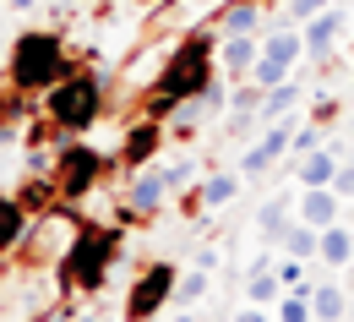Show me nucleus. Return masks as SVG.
Returning a JSON list of instances; mask_svg holds the SVG:
<instances>
[{"label": "nucleus", "mask_w": 354, "mask_h": 322, "mask_svg": "<svg viewBox=\"0 0 354 322\" xmlns=\"http://www.w3.org/2000/svg\"><path fill=\"white\" fill-rule=\"evenodd\" d=\"M213 77H218V28H191V33L169 49V60L158 66V77L147 82L136 115H147V120H175V109L185 98H196Z\"/></svg>", "instance_id": "obj_1"}, {"label": "nucleus", "mask_w": 354, "mask_h": 322, "mask_svg": "<svg viewBox=\"0 0 354 322\" xmlns=\"http://www.w3.org/2000/svg\"><path fill=\"white\" fill-rule=\"evenodd\" d=\"M93 66V55H77L66 44V33L55 28H33V33H17V44L6 55V82L28 98H44L55 82H66L71 71Z\"/></svg>", "instance_id": "obj_2"}, {"label": "nucleus", "mask_w": 354, "mask_h": 322, "mask_svg": "<svg viewBox=\"0 0 354 322\" xmlns=\"http://www.w3.org/2000/svg\"><path fill=\"white\" fill-rule=\"evenodd\" d=\"M126 257V235L115 230V224H98V219H82L71 240H66V251H60V268H55V284H60V295H98L109 274H115V262Z\"/></svg>", "instance_id": "obj_3"}, {"label": "nucleus", "mask_w": 354, "mask_h": 322, "mask_svg": "<svg viewBox=\"0 0 354 322\" xmlns=\"http://www.w3.org/2000/svg\"><path fill=\"white\" fill-rule=\"evenodd\" d=\"M104 104H109V93H104V77L82 66V71H71L66 82H55V88L39 98V109H44L49 120L66 132V137H82L98 126V115H104Z\"/></svg>", "instance_id": "obj_4"}, {"label": "nucleus", "mask_w": 354, "mask_h": 322, "mask_svg": "<svg viewBox=\"0 0 354 322\" xmlns=\"http://www.w3.org/2000/svg\"><path fill=\"white\" fill-rule=\"evenodd\" d=\"M49 175H55L60 202H88L93 191L115 175V159H109V153H98V147H88V142H77V137H66L60 147H55Z\"/></svg>", "instance_id": "obj_5"}, {"label": "nucleus", "mask_w": 354, "mask_h": 322, "mask_svg": "<svg viewBox=\"0 0 354 322\" xmlns=\"http://www.w3.org/2000/svg\"><path fill=\"white\" fill-rule=\"evenodd\" d=\"M175 284H180V268L175 262H147L142 274H136L131 295H126V322H153L169 301H175Z\"/></svg>", "instance_id": "obj_6"}, {"label": "nucleus", "mask_w": 354, "mask_h": 322, "mask_svg": "<svg viewBox=\"0 0 354 322\" xmlns=\"http://www.w3.org/2000/svg\"><path fill=\"white\" fill-rule=\"evenodd\" d=\"M164 137H169V126L164 120H147V115H131L126 120V137H120V147H115V170H147L153 159H158V147H164Z\"/></svg>", "instance_id": "obj_7"}, {"label": "nucleus", "mask_w": 354, "mask_h": 322, "mask_svg": "<svg viewBox=\"0 0 354 322\" xmlns=\"http://www.w3.org/2000/svg\"><path fill=\"white\" fill-rule=\"evenodd\" d=\"M164 197H169V186H164V175H158V164H147V170H131L126 202H120V219H126V224H147V219H158Z\"/></svg>", "instance_id": "obj_8"}, {"label": "nucleus", "mask_w": 354, "mask_h": 322, "mask_svg": "<svg viewBox=\"0 0 354 322\" xmlns=\"http://www.w3.org/2000/svg\"><path fill=\"white\" fill-rule=\"evenodd\" d=\"M344 33H349V11H344V6H327V11H316L306 28H300V39H306V60H310V66H327Z\"/></svg>", "instance_id": "obj_9"}, {"label": "nucleus", "mask_w": 354, "mask_h": 322, "mask_svg": "<svg viewBox=\"0 0 354 322\" xmlns=\"http://www.w3.org/2000/svg\"><path fill=\"white\" fill-rule=\"evenodd\" d=\"M344 197L333 191V186H300V197H295V219L310 224V230H327V224H338L344 219Z\"/></svg>", "instance_id": "obj_10"}, {"label": "nucleus", "mask_w": 354, "mask_h": 322, "mask_svg": "<svg viewBox=\"0 0 354 322\" xmlns=\"http://www.w3.org/2000/svg\"><path fill=\"white\" fill-rule=\"evenodd\" d=\"M257 55H262V39H257V33H218V77L245 82L251 66H257Z\"/></svg>", "instance_id": "obj_11"}, {"label": "nucleus", "mask_w": 354, "mask_h": 322, "mask_svg": "<svg viewBox=\"0 0 354 322\" xmlns=\"http://www.w3.org/2000/svg\"><path fill=\"white\" fill-rule=\"evenodd\" d=\"M17 202L33 213V219H44V213H55L60 208V191H55V175L49 170H28L22 181H17Z\"/></svg>", "instance_id": "obj_12"}, {"label": "nucleus", "mask_w": 354, "mask_h": 322, "mask_svg": "<svg viewBox=\"0 0 354 322\" xmlns=\"http://www.w3.org/2000/svg\"><path fill=\"white\" fill-rule=\"evenodd\" d=\"M316 262H327V268H349L354 262V224L349 219H338V224H327L316 235Z\"/></svg>", "instance_id": "obj_13"}, {"label": "nucleus", "mask_w": 354, "mask_h": 322, "mask_svg": "<svg viewBox=\"0 0 354 322\" xmlns=\"http://www.w3.org/2000/svg\"><path fill=\"white\" fill-rule=\"evenodd\" d=\"M272 17V6H251V0H223L218 6V33H262V22Z\"/></svg>", "instance_id": "obj_14"}, {"label": "nucleus", "mask_w": 354, "mask_h": 322, "mask_svg": "<svg viewBox=\"0 0 354 322\" xmlns=\"http://www.w3.org/2000/svg\"><path fill=\"white\" fill-rule=\"evenodd\" d=\"M28 230H33V213L17 202V191H0V251H17Z\"/></svg>", "instance_id": "obj_15"}, {"label": "nucleus", "mask_w": 354, "mask_h": 322, "mask_svg": "<svg viewBox=\"0 0 354 322\" xmlns=\"http://www.w3.org/2000/svg\"><path fill=\"white\" fill-rule=\"evenodd\" d=\"M306 289H310V317H316V322H349L354 301L338 289V284H316V278H310Z\"/></svg>", "instance_id": "obj_16"}, {"label": "nucleus", "mask_w": 354, "mask_h": 322, "mask_svg": "<svg viewBox=\"0 0 354 322\" xmlns=\"http://www.w3.org/2000/svg\"><path fill=\"white\" fill-rule=\"evenodd\" d=\"M283 170H295V181H300V186H333V175H338V153H333V147H316V153H306V159H289Z\"/></svg>", "instance_id": "obj_17"}, {"label": "nucleus", "mask_w": 354, "mask_h": 322, "mask_svg": "<svg viewBox=\"0 0 354 322\" xmlns=\"http://www.w3.org/2000/svg\"><path fill=\"white\" fill-rule=\"evenodd\" d=\"M262 55L272 60V66H289V71H295V66L306 60V39H300L295 28H272V33L262 39Z\"/></svg>", "instance_id": "obj_18"}, {"label": "nucleus", "mask_w": 354, "mask_h": 322, "mask_svg": "<svg viewBox=\"0 0 354 322\" xmlns=\"http://www.w3.org/2000/svg\"><path fill=\"white\" fill-rule=\"evenodd\" d=\"M22 120H33V115H28V93H17L0 77V142H17Z\"/></svg>", "instance_id": "obj_19"}, {"label": "nucleus", "mask_w": 354, "mask_h": 322, "mask_svg": "<svg viewBox=\"0 0 354 322\" xmlns=\"http://www.w3.org/2000/svg\"><path fill=\"white\" fill-rule=\"evenodd\" d=\"M300 98H306V88H300L295 77H289V82H278V88H267L262 93V109H257V115H262V126H272L278 115H295V109H300Z\"/></svg>", "instance_id": "obj_20"}, {"label": "nucleus", "mask_w": 354, "mask_h": 322, "mask_svg": "<svg viewBox=\"0 0 354 322\" xmlns=\"http://www.w3.org/2000/svg\"><path fill=\"white\" fill-rule=\"evenodd\" d=\"M240 181H245L240 170H207L202 186H196V191H202V208H223V202H234V197H240Z\"/></svg>", "instance_id": "obj_21"}, {"label": "nucleus", "mask_w": 354, "mask_h": 322, "mask_svg": "<svg viewBox=\"0 0 354 322\" xmlns=\"http://www.w3.org/2000/svg\"><path fill=\"white\" fill-rule=\"evenodd\" d=\"M289 224H295V202H289V197H272V202H262V213H257V230H262L272 246L289 235Z\"/></svg>", "instance_id": "obj_22"}, {"label": "nucleus", "mask_w": 354, "mask_h": 322, "mask_svg": "<svg viewBox=\"0 0 354 322\" xmlns=\"http://www.w3.org/2000/svg\"><path fill=\"white\" fill-rule=\"evenodd\" d=\"M310 284V278H306ZM306 284H295V289H283V295H278V306H272V317L278 322H316L310 317V289Z\"/></svg>", "instance_id": "obj_23"}, {"label": "nucleus", "mask_w": 354, "mask_h": 322, "mask_svg": "<svg viewBox=\"0 0 354 322\" xmlns=\"http://www.w3.org/2000/svg\"><path fill=\"white\" fill-rule=\"evenodd\" d=\"M278 295H283L278 268H272V274H245V301H251V306H278Z\"/></svg>", "instance_id": "obj_24"}, {"label": "nucleus", "mask_w": 354, "mask_h": 322, "mask_svg": "<svg viewBox=\"0 0 354 322\" xmlns=\"http://www.w3.org/2000/svg\"><path fill=\"white\" fill-rule=\"evenodd\" d=\"M316 235H322V230H310V224H300V219H295V224H289V235H283L278 246H283L289 257H300V262H310V257H316Z\"/></svg>", "instance_id": "obj_25"}, {"label": "nucleus", "mask_w": 354, "mask_h": 322, "mask_svg": "<svg viewBox=\"0 0 354 322\" xmlns=\"http://www.w3.org/2000/svg\"><path fill=\"white\" fill-rule=\"evenodd\" d=\"M207 268H185V274H180V284H175V301L180 306H196V301H207Z\"/></svg>", "instance_id": "obj_26"}, {"label": "nucleus", "mask_w": 354, "mask_h": 322, "mask_svg": "<svg viewBox=\"0 0 354 322\" xmlns=\"http://www.w3.org/2000/svg\"><path fill=\"white\" fill-rule=\"evenodd\" d=\"M289 77H295V71H289V66H272L267 55H257V66H251V82H257V88H278V82H289Z\"/></svg>", "instance_id": "obj_27"}, {"label": "nucleus", "mask_w": 354, "mask_h": 322, "mask_svg": "<svg viewBox=\"0 0 354 322\" xmlns=\"http://www.w3.org/2000/svg\"><path fill=\"white\" fill-rule=\"evenodd\" d=\"M158 175H164V186H169V191H185V186H191V175H196V164H191V159H175V164H158Z\"/></svg>", "instance_id": "obj_28"}, {"label": "nucleus", "mask_w": 354, "mask_h": 322, "mask_svg": "<svg viewBox=\"0 0 354 322\" xmlns=\"http://www.w3.org/2000/svg\"><path fill=\"white\" fill-rule=\"evenodd\" d=\"M333 191H338L344 202H354V153H349V159H338V175H333Z\"/></svg>", "instance_id": "obj_29"}, {"label": "nucleus", "mask_w": 354, "mask_h": 322, "mask_svg": "<svg viewBox=\"0 0 354 322\" xmlns=\"http://www.w3.org/2000/svg\"><path fill=\"white\" fill-rule=\"evenodd\" d=\"M327 6H333V0H283V11H289L295 22H310V17H316V11H327Z\"/></svg>", "instance_id": "obj_30"}, {"label": "nucleus", "mask_w": 354, "mask_h": 322, "mask_svg": "<svg viewBox=\"0 0 354 322\" xmlns=\"http://www.w3.org/2000/svg\"><path fill=\"white\" fill-rule=\"evenodd\" d=\"M278 278H283V289L306 284V262H300V257H278Z\"/></svg>", "instance_id": "obj_31"}, {"label": "nucleus", "mask_w": 354, "mask_h": 322, "mask_svg": "<svg viewBox=\"0 0 354 322\" xmlns=\"http://www.w3.org/2000/svg\"><path fill=\"white\" fill-rule=\"evenodd\" d=\"M333 115H338V98H333V93H322V98L310 104L306 120H316V126H333Z\"/></svg>", "instance_id": "obj_32"}, {"label": "nucleus", "mask_w": 354, "mask_h": 322, "mask_svg": "<svg viewBox=\"0 0 354 322\" xmlns=\"http://www.w3.org/2000/svg\"><path fill=\"white\" fill-rule=\"evenodd\" d=\"M234 322H278V317H272V306H251V301H245V306L234 312Z\"/></svg>", "instance_id": "obj_33"}, {"label": "nucleus", "mask_w": 354, "mask_h": 322, "mask_svg": "<svg viewBox=\"0 0 354 322\" xmlns=\"http://www.w3.org/2000/svg\"><path fill=\"white\" fill-rule=\"evenodd\" d=\"M223 257L218 251H213V246H202V251H196V257H191V268H207V274H213V268H218Z\"/></svg>", "instance_id": "obj_34"}, {"label": "nucleus", "mask_w": 354, "mask_h": 322, "mask_svg": "<svg viewBox=\"0 0 354 322\" xmlns=\"http://www.w3.org/2000/svg\"><path fill=\"white\" fill-rule=\"evenodd\" d=\"M71 322H104V317H98V312H82V317H71Z\"/></svg>", "instance_id": "obj_35"}, {"label": "nucleus", "mask_w": 354, "mask_h": 322, "mask_svg": "<svg viewBox=\"0 0 354 322\" xmlns=\"http://www.w3.org/2000/svg\"><path fill=\"white\" fill-rule=\"evenodd\" d=\"M175 322H196V317H191V312H180V317H175Z\"/></svg>", "instance_id": "obj_36"}, {"label": "nucleus", "mask_w": 354, "mask_h": 322, "mask_svg": "<svg viewBox=\"0 0 354 322\" xmlns=\"http://www.w3.org/2000/svg\"><path fill=\"white\" fill-rule=\"evenodd\" d=\"M136 6H164V0H136Z\"/></svg>", "instance_id": "obj_37"}, {"label": "nucleus", "mask_w": 354, "mask_h": 322, "mask_svg": "<svg viewBox=\"0 0 354 322\" xmlns=\"http://www.w3.org/2000/svg\"><path fill=\"white\" fill-rule=\"evenodd\" d=\"M349 142H354V115H349Z\"/></svg>", "instance_id": "obj_38"}, {"label": "nucleus", "mask_w": 354, "mask_h": 322, "mask_svg": "<svg viewBox=\"0 0 354 322\" xmlns=\"http://www.w3.org/2000/svg\"><path fill=\"white\" fill-rule=\"evenodd\" d=\"M349 60H354V33H349Z\"/></svg>", "instance_id": "obj_39"}, {"label": "nucleus", "mask_w": 354, "mask_h": 322, "mask_svg": "<svg viewBox=\"0 0 354 322\" xmlns=\"http://www.w3.org/2000/svg\"><path fill=\"white\" fill-rule=\"evenodd\" d=\"M251 6H272V0H251Z\"/></svg>", "instance_id": "obj_40"}]
</instances>
